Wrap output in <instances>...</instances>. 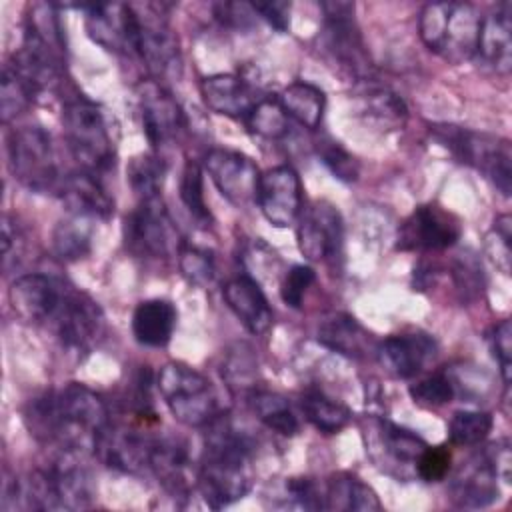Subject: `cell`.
<instances>
[{"instance_id":"1","label":"cell","mask_w":512,"mask_h":512,"mask_svg":"<svg viewBox=\"0 0 512 512\" xmlns=\"http://www.w3.org/2000/svg\"><path fill=\"white\" fill-rule=\"evenodd\" d=\"M110 420L102 396L78 382L48 390L24 408V424L30 434L56 452H96L98 438Z\"/></svg>"},{"instance_id":"2","label":"cell","mask_w":512,"mask_h":512,"mask_svg":"<svg viewBox=\"0 0 512 512\" xmlns=\"http://www.w3.org/2000/svg\"><path fill=\"white\" fill-rule=\"evenodd\" d=\"M256 442L230 416L206 426L204 450L196 468V488L204 502L220 510L242 500L254 484Z\"/></svg>"},{"instance_id":"3","label":"cell","mask_w":512,"mask_h":512,"mask_svg":"<svg viewBox=\"0 0 512 512\" xmlns=\"http://www.w3.org/2000/svg\"><path fill=\"white\" fill-rule=\"evenodd\" d=\"M64 140L80 170L98 178L114 170L116 164V136L112 120L106 110L88 100L74 96L66 100L62 110Z\"/></svg>"},{"instance_id":"4","label":"cell","mask_w":512,"mask_h":512,"mask_svg":"<svg viewBox=\"0 0 512 512\" xmlns=\"http://www.w3.org/2000/svg\"><path fill=\"white\" fill-rule=\"evenodd\" d=\"M482 16L470 2H428L418 18V32L426 48L440 58L462 64L476 56Z\"/></svg>"},{"instance_id":"5","label":"cell","mask_w":512,"mask_h":512,"mask_svg":"<svg viewBox=\"0 0 512 512\" xmlns=\"http://www.w3.org/2000/svg\"><path fill=\"white\" fill-rule=\"evenodd\" d=\"M512 478L508 440H496L470 454L450 478V500L458 508H486L502 496Z\"/></svg>"},{"instance_id":"6","label":"cell","mask_w":512,"mask_h":512,"mask_svg":"<svg viewBox=\"0 0 512 512\" xmlns=\"http://www.w3.org/2000/svg\"><path fill=\"white\" fill-rule=\"evenodd\" d=\"M40 328L48 330L68 354L80 358L104 338L106 318L90 294L66 282Z\"/></svg>"},{"instance_id":"7","label":"cell","mask_w":512,"mask_h":512,"mask_svg":"<svg viewBox=\"0 0 512 512\" xmlns=\"http://www.w3.org/2000/svg\"><path fill=\"white\" fill-rule=\"evenodd\" d=\"M430 134L458 162L476 168L502 196H510L512 150L508 140L454 124H434L430 126Z\"/></svg>"},{"instance_id":"8","label":"cell","mask_w":512,"mask_h":512,"mask_svg":"<svg viewBox=\"0 0 512 512\" xmlns=\"http://www.w3.org/2000/svg\"><path fill=\"white\" fill-rule=\"evenodd\" d=\"M8 164L14 178L32 192L60 194L66 178L52 136L42 126H20L8 136Z\"/></svg>"},{"instance_id":"9","label":"cell","mask_w":512,"mask_h":512,"mask_svg":"<svg viewBox=\"0 0 512 512\" xmlns=\"http://www.w3.org/2000/svg\"><path fill=\"white\" fill-rule=\"evenodd\" d=\"M156 386L172 416L184 426L206 428L222 414L212 382L182 362L164 364Z\"/></svg>"},{"instance_id":"10","label":"cell","mask_w":512,"mask_h":512,"mask_svg":"<svg viewBox=\"0 0 512 512\" xmlns=\"http://www.w3.org/2000/svg\"><path fill=\"white\" fill-rule=\"evenodd\" d=\"M324 24L320 32V48L338 70L356 80H372V60L354 20V4L322 2Z\"/></svg>"},{"instance_id":"11","label":"cell","mask_w":512,"mask_h":512,"mask_svg":"<svg viewBox=\"0 0 512 512\" xmlns=\"http://www.w3.org/2000/svg\"><path fill=\"white\" fill-rule=\"evenodd\" d=\"M134 54L142 58L156 82L180 76L178 38L162 14V6L134 4Z\"/></svg>"},{"instance_id":"12","label":"cell","mask_w":512,"mask_h":512,"mask_svg":"<svg viewBox=\"0 0 512 512\" xmlns=\"http://www.w3.org/2000/svg\"><path fill=\"white\" fill-rule=\"evenodd\" d=\"M126 248L146 260H166L180 252L182 240L162 196L138 200L124 220Z\"/></svg>"},{"instance_id":"13","label":"cell","mask_w":512,"mask_h":512,"mask_svg":"<svg viewBox=\"0 0 512 512\" xmlns=\"http://www.w3.org/2000/svg\"><path fill=\"white\" fill-rule=\"evenodd\" d=\"M148 422L150 420L142 418L132 424L110 420L98 438L94 454H98L106 466L124 474L150 476L162 434L148 430Z\"/></svg>"},{"instance_id":"14","label":"cell","mask_w":512,"mask_h":512,"mask_svg":"<svg viewBox=\"0 0 512 512\" xmlns=\"http://www.w3.org/2000/svg\"><path fill=\"white\" fill-rule=\"evenodd\" d=\"M366 452L384 472L408 480L416 474V460L428 446L416 432L382 416H370L364 426Z\"/></svg>"},{"instance_id":"15","label":"cell","mask_w":512,"mask_h":512,"mask_svg":"<svg viewBox=\"0 0 512 512\" xmlns=\"http://www.w3.org/2000/svg\"><path fill=\"white\" fill-rule=\"evenodd\" d=\"M462 236L460 220L436 206H418L398 228L396 248L404 252H440L452 248Z\"/></svg>"},{"instance_id":"16","label":"cell","mask_w":512,"mask_h":512,"mask_svg":"<svg viewBox=\"0 0 512 512\" xmlns=\"http://www.w3.org/2000/svg\"><path fill=\"white\" fill-rule=\"evenodd\" d=\"M296 238L308 260L336 266L344 254V222L338 208L326 200L310 204L300 216Z\"/></svg>"},{"instance_id":"17","label":"cell","mask_w":512,"mask_h":512,"mask_svg":"<svg viewBox=\"0 0 512 512\" xmlns=\"http://www.w3.org/2000/svg\"><path fill=\"white\" fill-rule=\"evenodd\" d=\"M202 166L230 204L244 208L250 202H256L262 174L250 156L230 148H212L206 152Z\"/></svg>"},{"instance_id":"18","label":"cell","mask_w":512,"mask_h":512,"mask_svg":"<svg viewBox=\"0 0 512 512\" xmlns=\"http://www.w3.org/2000/svg\"><path fill=\"white\" fill-rule=\"evenodd\" d=\"M142 130L154 148L174 144L186 132V116L176 98L156 80H142L136 86Z\"/></svg>"},{"instance_id":"19","label":"cell","mask_w":512,"mask_h":512,"mask_svg":"<svg viewBox=\"0 0 512 512\" xmlns=\"http://www.w3.org/2000/svg\"><path fill=\"white\" fill-rule=\"evenodd\" d=\"M256 202L272 226H292L302 210V182L298 172L288 164L266 170L258 182Z\"/></svg>"},{"instance_id":"20","label":"cell","mask_w":512,"mask_h":512,"mask_svg":"<svg viewBox=\"0 0 512 512\" xmlns=\"http://www.w3.org/2000/svg\"><path fill=\"white\" fill-rule=\"evenodd\" d=\"M374 354L386 374L398 380H410L434 362L438 344L426 332H402L376 342Z\"/></svg>"},{"instance_id":"21","label":"cell","mask_w":512,"mask_h":512,"mask_svg":"<svg viewBox=\"0 0 512 512\" xmlns=\"http://www.w3.org/2000/svg\"><path fill=\"white\" fill-rule=\"evenodd\" d=\"M86 12L88 36L110 52L134 54V4H78Z\"/></svg>"},{"instance_id":"22","label":"cell","mask_w":512,"mask_h":512,"mask_svg":"<svg viewBox=\"0 0 512 512\" xmlns=\"http://www.w3.org/2000/svg\"><path fill=\"white\" fill-rule=\"evenodd\" d=\"M64 282L66 280L46 272L22 274L10 284V306L24 322L40 328L52 304L56 302Z\"/></svg>"},{"instance_id":"23","label":"cell","mask_w":512,"mask_h":512,"mask_svg":"<svg viewBox=\"0 0 512 512\" xmlns=\"http://www.w3.org/2000/svg\"><path fill=\"white\" fill-rule=\"evenodd\" d=\"M200 96L216 114L246 120L262 100L260 92L238 74H212L200 80Z\"/></svg>"},{"instance_id":"24","label":"cell","mask_w":512,"mask_h":512,"mask_svg":"<svg viewBox=\"0 0 512 512\" xmlns=\"http://www.w3.org/2000/svg\"><path fill=\"white\" fill-rule=\"evenodd\" d=\"M476 56L496 74L512 68V4L502 2L488 16H482Z\"/></svg>"},{"instance_id":"25","label":"cell","mask_w":512,"mask_h":512,"mask_svg":"<svg viewBox=\"0 0 512 512\" xmlns=\"http://www.w3.org/2000/svg\"><path fill=\"white\" fill-rule=\"evenodd\" d=\"M222 296L234 316L250 334H264L272 326L274 312L260 284L252 276H236L222 288Z\"/></svg>"},{"instance_id":"26","label":"cell","mask_w":512,"mask_h":512,"mask_svg":"<svg viewBox=\"0 0 512 512\" xmlns=\"http://www.w3.org/2000/svg\"><path fill=\"white\" fill-rule=\"evenodd\" d=\"M58 196L72 214L92 220H108L114 214V200L104 190L102 178L84 170L68 172Z\"/></svg>"},{"instance_id":"27","label":"cell","mask_w":512,"mask_h":512,"mask_svg":"<svg viewBox=\"0 0 512 512\" xmlns=\"http://www.w3.org/2000/svg\"><path fill=\"white\" fill-rule=\"evenodd\" d=\"M316 340L330 352L346 358H364L374 352L376 340L350 314H332L318 324Z\"/></svg>"},{"instance_id":"28","label":"cell","mask_w":512,"mask_h":512,"mask_svg":"<svg viewBox=\"0 0 512 512\" xmlns=\"http://www.w3.org/2000/svg\"><path fill=\"white\" fill-rule=\"evenodd\" d=\"M178 310L170 300H142L132 312V334L146 348H164L174 334Z\"/></svg>"},{"instance_id":"29","label":"cell","mask_w":512,"mask_h":512,"mask_svg":"<svg viewBox=\"0 0 512 512\" xmlns=\"http://www.w3.org/2000/svg\"><path fill=\"white\" fill-rule=\"evenodd\" d=\"M324 510L372 512L382 510V504L372 486L354 474L338 472L324 480Z\"/></svg>"},{"instance_id":"30","label":"cell","mask_w":512,"mask_h":512,"mask_svg":"<svg viewBox=\"0 0 512 512\" xmlns=\"http://www.w3.org/2000/svg\"><path fill=\"white\" fill-rule=\"evenodd\" d=\"M278 100L290 120H296L308 130L320 128L326 110V96L318 86L296 80L280 92Z\"/></svg>"},{"instance_id":"31","label":"cell","mask_w":512,"mask_h":512,"mask_svg":"<svg viewBox=\"0 0 512 512\" xmlns=\"http://www.w3.org/2000/svg\"><path fill=\"white\" fill-rule=\"evenodd\" d=\"M248 406L252 414L272 432L282 436H296L300 432L298 416L294 414L290 402L272 390L252 388L248 392Z\"/></svg>"},{"instance_id":"32","label":"cell","mask_w":512,"mask_h":512,"mask_svg":"<svg viewBox=\"0 0 512 512\" xmlns=\"http://www.w3.org/2000/svg\"><path fill=\"white\" fill-rule=\"evenodd\" d=\"M94 236V220L80 214H68L52 232V248L60 260L76 262L90 254Z\"/></svg>"},{"instance_id":"33","label":"cell","mask_w":512,"mask_h":512,"mask_svg":"<svg viewBox=\"0 0 512 512\" xmlns=\"http://www.w3.org/2000/svg\"><path fill=\"white\" fill-rule=\"evenodd\" d=\"M300 408L304 418L322 434H336L352 420V412L346 404L318 388H310L300 396Z\"/></svg>"},{"instance_id":"34","label":"cell","mask_w":512,"mask_h":512,"mask_svg":"<svg viewBox=\"0 0 512 512\" xmlns=\"http://www.w3.org/2000/svg\"><path fill=\"white\" fill-rule=\"evenodd\" d=\"M366 88L360 94L362 100V112L374 120L376 124L388 128V130H396L402 128L406 124L408 118V108L404 104V100L382 86H370V80H366Z\"/></svg>"},{"instance_id":"35","label":"cell","mask_w":512,"mask_h":512,"mask_svg":"<svg viewBox=\"0 0 512 512\" xmlns=\"http://www.w3.org/2000/svg\"><path fill=\"white\" fill-rule=\"evenodd\" d=\"M270 498L274 508L324 510V482L310 476L284 478Z\"/></svg>"},{"instance_id":"36","label":"cell","mask_w":512,"mask_h":512,"mask_svg":"<svg viewBox=\"0 0 512 512\" xmlns=\"http://www.w3.org/2000/svg\"><path fill=\"white\" fill-rule=\"evenodd\" d=\"M166 162L160 154L156 152H146L138 154L128 162L126 174H128V184L132 192L138 196V200H148L162 196V184L166 178Z\"/></svg>"},{"instance_id":"37","label":"cell","mask_w":512,"mask_h":512,"mask_svg":"<svg viewBox=\"0 0 512 512\" xmlns=\"http://www.w3.org/2000/svg\"><path fill=\"white\" fill-rule=\"evenodd\" d=\"M244 122L254 134L268 140H280L290 132V118L284 112L280 100L272 96H262V100L254 106Z\"/></svg>"},{"instance_id":"38","label":"cell","mask_w":512,"mask_h":512,"mask_svg":"<svg viewBox=\"0 0 512 512\" xmlns=\"http://www.w3.org/2000/svg\"><path fill=\"white\" fill-rule=\"evenodd\" d=\"M180 200L190 212V216L202 224L208 226L212 216L204 198V168L196 160H186L182 174H180Z\"/></svg>"},{"instance_id":"39","label":"cell","mask_w":512,"mask_h":512,"mask_svg":"<svg viewBox=\"0 0 512 512\" xmlns=\"http://www.w3.org/2000/svg\"><path fill=\"white\" fill-rule=\"evenodd\" d=\"M494 418L482 410H460L454 412L448 424V438L454 446H476L490 434Z\"/></svg>"},{"instance_id":"40","label":"cell","mask_w":512,"mask_h":512,"mask_svg":"<svg viewBox=\"0 0 512 512\" xmlns=\"http://www.w3.org/2000/svg\"><path fill=\"white\" fill-rule=\"evenodd\" d=\"M38 96L32 92V88L8 66L4 64L2 70V84H0V116L2 122L8 124L22 112H26Z\"/></svg>"},{"instance_id":"41","label":"cell","mask_w":512,"mask_h":512,"mask_svg":"<svg viewBox=\"0 0 512 512\" xmlns=\"http://www.w3.org/2000/svg\"><path fill=\"white\" fill-rule=\"evenodd\" d=\"M410 398L414 400V404H418L420 408H440L448 402L454 400L456 396V388H454V380L450 376V372H436L430 374L418 382H414L410 388Z\"/></svg>"},{"instance_id":"42","label":"cell","mask_w":512,"mask_h":512,"mask_svg":"<svg viewBox=\"0 0 512 512\" xmlns=\"http://www.w3.org/2000/svg\"><path fill=\"white\" fill-rule=\"evenodd\" d=\"M316 154L322 160V164L338 178L340 182H356L360 176V164L358 160L336 140L322 138L316 142Z\"/></svg>"},{"instance_id":"43","label":"cell","mask_w":512,"mask_h":512,"mask_svg":"<svg viewBox=\"0 0 512 512\" xmlns=\"http://www.w3.org/2000/svg\"><path fill=\"white\" fill-rule=\"evenodd\" d=\"M178 266L182 276L194 286H206L214 280V256L206 248L182 244L178 252Z\"/></svg>"},{"instance_id":"44","label":"cell","mask_w":512,"mask_h":512,"mask_svg":"<svg viewBox=\"0 0 512 512\" xmlns=\"http://www.w3.org/2000/svg\"><path fill=\"white\" fill-rule=\"evenodd\" d=\"M316 272L306 264H294L280 282V298L290 308H300L308 288L314 284Z\"/></svg>"},{"instance_id":"45","label":"cell","mask_w":512,"mask_h":512,"mask_svg":"<svg viewBox=\"0 0 512 512\" xmlns=\"http://www.w3.org/2000/svg\"><path fill=\"white\" fill-rule=\"evenodd\" d=\"M452 454L446 446H426L416 460V476L424 482H440L450 472Z\"/></svg>"},{"instance_id":"46","label":"cell","mask_w":512,"mask_h":512,"mask_svg":"<svg viewBox=\"0 0 512 512\" xmlns=\"http://www.w3.org/2000/svg\"><path fill=\"white\" fill-rule=\"evenodd\" d=\"M490 348L494 358L500 364L502 380L504 384L510 382V370H512V324L508 318L500 320L492 332H490Z\"/></svg>"},{"instance_id":"47","label":"cell","mask_w":512,"mask_h":512,"mask_svg":"<svg viewBox=\"0 0 512 512\" xmlns=\"http://www.w3.org/2000/svg\"><path fill=\"white\" fill-rule=\"evenodd\" d=\"M24 248H26V240H24L20 226L16 224V220L12 216L4 214V218H2V266L6 272L12 266L20 264Z\"/></svg>"},{"instance_id":"48","label":"cell","mask_w":512,"mask_h":512,"mask_svg":"<svg viewBox=\"0 0 512 512\" xmlns=\"http://www.w3.org/2000/svg\"><path fill=\"white\" fill-rule=\"evenodd\" d=\"M252 12L264 18L274 30L286 32L290 26V4L288 2H254Z\"/></svg>"},{"instance_id":"49","label":"cell","mask_w":512,"mask_h":512,"mask_svg":"<svg viewBox=\"0 0 512 512\" xmlns=\"http://www.w3.org/2000/svg\"><path fill=\"white\" fill-rule=\"evenodd\" d=\"M496 234V266L508 274L510 272V216L502 214L496 218L494 222V230Z\"/></svg>"}]
</instances>
